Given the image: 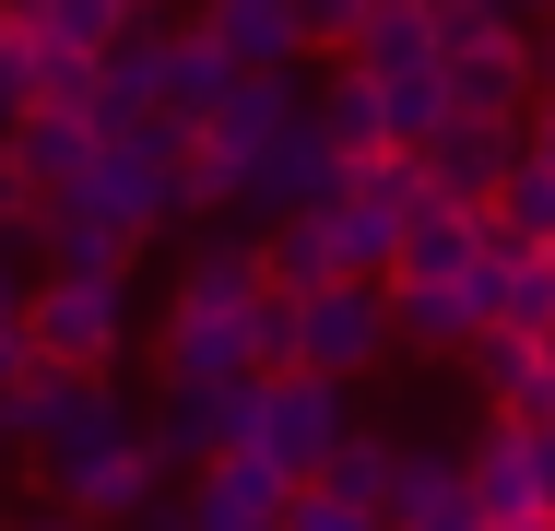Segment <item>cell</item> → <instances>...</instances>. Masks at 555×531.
Returning a JSON list of instances; mask_svg holds the SVG:
<instances>
[{
    "mask_svg": "<svg viewBox=\"0 0 555 531\" xmlns=\"http://www.w3.org/2000/svg\"><path fill=\"white\" fill-rule=\"evenodd\" d=\"M83 202L107 212L118 236H166L190 202V130L178 118H142V130H118V142H95V178H83Z\"/></svg>",
    "mask_w": 555,
    "mask_h": 531,
    "instance_id": "6da1fadb",
    "label": "cell"
},
{
    "mask_svg": "<svg viewBox=\"0 0 555 531\" xmlns=\"http://www.w3.org/2000/svg\"><path fill=\"white\" fill-rule=\"evenodd\" d=\"M24 472H36L48 508H72V520H95V531H130L142 508H166V461H154L142 425L83 437V449H60V461H24Z\"/></svg>",
    "mask_w": 555,
    "mask_h": 531,
    "instance_id": "7a4b0ae2",
    "label": "cell"
},
{
    "mask_svg": "<svg viewBox=\"0 0 555 531\" xmlns=\"http://www.w3.org/2000/svg\"><path fill=\"white\" fill-rule=\"evenodd\" d=\"M308 118V95H296V72H272V83H236V95L190 130V202L214 212V202H236L272 154H284V130Z\"/></svg>",
    "mask_w": 555,
    "mask_h": 531,
    "instance_id": "3957f363",
    "label": "cell"
},
{
    "mask_svg": "<svg viewBox=\"0 0 555 531\" xmlns=\"http://www.w3.org/2000/svg\"><path fill=\"white\" fill-rule=\"evenodd\" d=\"M130 284H83V272H48L36 296H24V354L36 366H60V378H107L118 354H130Z\"/></svg>",
    "mask_w": 555,
    "mask_h": 531,
    "instance_id": "277c9868",
    "label": "cell"
},
{
    "mask_svg": "<svg viewBox=\"0 0 555 531\" xmlns=\"http://www.w3.org/2000/svg\"><path fill=\"white\" fill-rule=\"evenodd\" d=\"M343 437H354V390H343V378H260V402H248V449H260L284 484H320Z\"/></svg>",
    "mask_w": 555,
    "mask_h": 531,
    "instance_id": "5b68a950",
    "label": "cell"
},
{
    "mask_svg": "<svg viewBox=\"0 0 555 531\" xmlns=\"http://www.w3.org/2000/svg\"><path fill=\"white\" fill-rule=\"evenodd\" d=\"M402 354V331H390V284H320V296H296V378H378Z\"/></svg>",
    "mask_w": 555,
    "mask_h": 531,
    "instance_id": "8992f818",
    "label": "cell"
},
{
    "mask_svg": "<svg viewBox=\"0 0 555 531\" xmlns=\"http://www.w3.org/2000/svg\"><path fill=\"white\" fill-rule=\"evenodd\" d=\"M130 402H118V378H60V366H36L12 402H0V449L12 461H60V449H83V437H118Z\"/></svg>",
    "mask_w": 555,
    "mask_h": 531,
    "instance_id": "52a82bcc",
    "label": "cell"
},
{
    "mask_svg": "<svg viewBox=\"0 0 555 531\" xmlns=\"http://www.w3.org/2000/svg\"><path fill=\"white\" fill-rule=\"evenodd\" d=\"M154 366L166 378H260V296H166Z\"/></svg>",
    "mask_w": 555,
    "mask_h": 531,
    "instance_id": "ba28073f",
    "label": "cell"
},
{
    "mask_svg": "<svg viewBox=\"0 0 555 531\" xmlns=\"http://www.w3.org/2000/svg\"><path fill=\"white\" fill-rule=\"evenodd\" d=\"M248 402H260V378H166L142 437H154L166 472H214L224 449H248Z\"/></svg>",
    "mask_w": 555,
    "mask_h": 531,
    "instance_id": "9c48e42d",
    "label": "cell"
},
{
    "mask_svg": "<svg viewBox=\"0 0 555 531\" xmlns=\"http://www.w3.org/2000/svg\"><path fill=\"white\" fill-rule=\"evenodd\" d=\"M461 472H473V508H485V531L508 520H544V425L496 414L473 449H461Z\"/></svg>",
    "mask_w": 555,
    "mask_h": 531,
    "instance_id": "30bf717a",
    "label": "cell"
},
{
    "mask_svg": "<svg viewBox=\"0 0 555 531\" xmlns=\"http://www.w3.org/2000/svg\"><path fill=\"white\" fill-rule=\"evenodd\" d=\"M520 130H532V118H449L438 142H426V178H438V202L496 212V190L520 178Z\"/></svg>",
    "mask_w": 555,
    "mask_h": 531,
    "instance_id": "8fae6325",
    "label": "cell"
},
{
    "mask_svg": "<svg viewBox=\"0 0 555 531\" xmlns=\"http://www.w3.org/2000/svg\"><path fill=\"white\" fill-rule=\"evenodd\" d=\"M166 36H178V24H166V12H142L107 60H95V142L142 130V118H166Z\"/></svg>",
    "mask_w": 555,
    "mask_h": 531,
    "instance_id": "7c38bea8",
    "label": "cell"
},
{
    "mask_svg": "<svg viewBox=\"0 0 555 531\" xmlns=\"http://www.w3.org/2000/svg\"><path fill=\"white\" fill-rule=\"evenodd\" d=\"M296 484L260 461V449H224L214 472H190V531H284Z\"/></svg>",
    "mask_w": 555,
    "mask_h": 531,
    "instance_id": "4fadbf2b",
    "label": "cell"
},
{
    "mask_svg": "<svg viewBox=\"0 0 555 531\" xmlns=\"http://www.w3.org/2000/svg\"><path fill=\"white\" fill-rule=\"evenodd\" d=\"M390 531H485L461 449H426V437H402V472H390Z\"/></svg>",
    "mask_w": 555,
    "mask_h": 531,
    "instance_id": "5bb4252c",
    "label": "cell"
},
{
    "mask_svg": "<svg viewBox=\"0 0 555 531\" xmlns=\"http://www.w3.org/2000/svg\"><path fill=\"white\" fill-rule=\"evenodd\" d=\"M390 331L414 342V354H473L496 308H485V272H461V284H390Z\"/></svg>",
    "mask_w": 555,
    "mask_h": 531,
    "instance_id": "9a60e30c",
    "label": "cell"
},
{
    "mask_svg": "<svg viewBox=\"0 0 555 531\" xmlns=\"http://www.w3.org/2000/svg\"><path fill=\"white\" fill-rule=\"evenodd\" d=\"M36 248H48V272H83V284H130V260H142V236H118L83 190L36 212Z\"/></svg>",
    "mask_w": 555,
    "mask_h": 531,
    "instance_id": "2e32d148",
    "label": "cell"
},
{
    "mask_svg": "<svg viewBox=\"0 0 555 531\" xmlns=\"http://www.w3.org/2000/svg\"><path fill=\"white\" fill-rule=\"evenodd\" d=\"M202 24L224 36V60H236L248 83H272V72H296V60H308L296 0H202Z\"/></svg>",
    "mask_w": 555,
    "mask_h": 531,
    "instance_id": "e0dca14e",
    "label": "cell"
},
{
    "mask_svg": "<svg viewBox=\"0 0 555 531\" xmlns=\"http://www.w3.org/2000/svg\"><path fill=\"white\" fill-rule=\"evenodd\" d=\"M12 166L36 178V202H72V190L95 178V118H83V106H36V118L12 130Z\"/></svg>",
    "mask_w": 555,
    "mask_h": 531,
    "instance_id": "ac0fdd59",
    "label": "cell"
},
{
    "mask_svg": "<svg viewBox=\"0 0 555 531\" xmlns=\"http://www.w3.org/2000/svg\"><path fill=\"white\" fill-rule=\"evenodd\" d=\"M236 83H248V72L224 60V36L202 24V12H190V24L166 36V118H178V130H202V118H214V106L236 95Z\"/></svg>",
    "mask_w": 555,
    "mask_h": 531,
    "instance_id": "d6986e66",
    "label": "cell"
},
{
    "mask_svg": "<svg viewBox=\"0 0 555 531\" xmlns=\"http://www.w3.org/2000/svg\"><path fill=\"white\" fill-rule=\"evenodd\" d=\"M485 236H496V224H485L473 202H426L414 224H402V272H390V284H461V272L485 260Z\"/></svg>",
    "mask_w": 555,
    "mask_h": 531,
    "instance_id": "ffe728a7",
    "label": "cell"
},
{
    "mask_svg": "<svg viewBox=\"0 0 555 531\" xmlns=\"http://www.w3.org/2000/svg\"><path fill=\"white\" fill-rule=\"evenodd\" d=\"M461 366H473V390H485L496 414H520V425L544 414V390H555V354L532 342V331H485V342H473Z\"/></svg>",
    "mask_w": 555,
    "mask_h": 531,
    "instance_id": "44dd1931",
    "label": "cell"
},
{
    "mask_svg": "<svg viewBox=\"0 0 555 531\" xmlns=\"http://www.w3.org/2000/svg\"><path fill=\"white\" fill-rule=\"evenodd\" d=\"M354 72H366V83L438 72V0H378V12H366V36H354Z\"/></svg>",
    "mask_w": 555,
    "mask_h": 531,
    "instance_id": "7402d4cb",
    "label": "cell"
},
{
    "mask_svg": "<svg viewBox=\"0 0 555 531\" xmlns=\"http://www.w3.org/2000/svg\"><path fill=\"white\" fill-rule=\"evenodd\" d=\"M308 118L332 130V154H343V166H366V154H390V118H378V83H366L354 60H343L332 83H320V106H308Z\"/></svg>",
    "mask_w": 555,
    "mask_h": 531,
    "instance_id": "603a6c76",
    "label": "cell"
},
{
    "mask_svg": "<svg viewBox=\"0 0 555 531\" xmlns=\"http://www.w3.org/2000/svg\"><path fill=\"white\" fill-rule=\"evenodd\" d=\"M260 260H272V296H320V284H343V260H332V212L272 224V236H260Z\"/></svg>",
    "mask_w": 555,
    "mask_h": 531,
    "instance_id": "cb8c5ba5",
    "label": "cell"
},
{
    "mask_svg": "<svg viewBox=\"0 0 555 531\" xmlns=\"http://www.w3.org/2000/svg\"><path fill=\"white\" fill-rule=\"evenodd\" d=\"M390 472H402V437H378V425H354V437L332 449V472H320V484H332L343 508H366V520H390Z\"/></svg>",
    "mask_w": 555,
    "mask_h": 531,
    "instance_id": "d4e9b609",
    "label": "cell"
},
{
    "mask_svg": "<svg viewBox=\"0 0 555 531\" xmlns=\"http://www.w3.org/2000/svg\"><path fill=\"white\" fill-rule=\"evenodd\" d=\"M378 118H390V154H426L461 118V95H449V72H402V83H378Z\"/></svg>",
    "mask_w": 555,
    "mask_h": 531,
    "instance_id": "484cf974",
    "label": "cell"
},
{
    "mask_svg": "<svg viewBox=\"0 0 555 531\" xmlns=\"http://www.w3.org/2000/svg\"><path fill=\"white\" fill-rule=\"evenodd\" d=\"M142 12H154V0H48L24 36H60V48H83V60H107V48L142 24Z\"/></svg>",
    "mask_w": 555,
    "mask_h": 531,
    "instance_id": "4316f807",
    "label": "cell"
},
{
    "mask_svg": "<svg viewBox=\"0 0 555 531\" xmlns=\"http://www.w3.org/2000/svg\"><path fill=\"white\" fill-rule=\"evenodd\" d=\"M496 236H520V248H544V236H555V178L532 166V154H520V178L496 190Z\"/></svg>",
    "mask_w": 555,
    "mask_h": 531,
    "instance_id": "83f0119b",
    "label": "cell"
},
{
    "mask_svg": "<svg viewBox=\"0 0 555 531\" xmlns=\"http://www.w3.org/2000/svg\"><path fill=\"white\" fill-rule=\"evenodd\" d=\"M496 36H520L508 0H438V60H473V48H496Z\"/></svg>",
    "mask_w": 555,
    "mask_h": 531,
    "instance_id": "f1b7e54d",
    "label": "cell"
},
{
    "mask_svg": "<svg viewBox=\"0 0 555 531\" xmlns=\"http://www.w3.org/2000/svg\"><path fill=\"white\" fill-rule=\"evenodd\" d=\"M36 106H83L95 118V60L60 48V36H36Z\"/></svg>",
    "mask_w": 555,
    "mask_h": 531,
    "instance_id": "f546056e",
    "label": "cell"
},
{
    "mask_svg": "<svg viewBox=\"0 0 555 531\" xmlns=\"http://www.w3.org/2000/svg\"><path fill=\"white\" fill-rule=\"evenodd\" d=\"M36 118V36L24 24H0V142Z\"/></svg>",
    "mask_w": 555,
    "mask_h": 531,
    "instance_id": "4dcf8cb0",
    "label": "cell"
},
{
    "mask_svg": "<svg viewBox=\"0 0 555 531\" xmlns=\"http://www.w3.org/2000/svg\"><path fill=\"white\" fill-rule=\"evenodd\" d=\"M366 12H378V0H296V24H308V60H354Z\"/></svg>",
    "mask_w": 555,
    "mask_h": 531,
    "instance_id": "1f68e13d",
    "label": "cell"
},
{
    "mask_svg": "<svg viewBox=\"0 0 555 531\" xmlns=\"http://www.w3.org/2000/svg\"><path fill=\"white\" fill-rule=\"evenodd\" d=\"M284 531H390V520H366V508H343L332 484H296V508H284Z\"/></svg>",
    "mask_w": 555,
    "mask_h": 531,
    "instance_id": "d6a6232c",
    "label": "cell"
},
{
    "mask_svg": "<svg viewBox=\"0 0 555 531\" xmlns=\"http://www.w3.org/2000/svg\"><path fill=\"white\" fill-rule=\"evenodd\" d=\"M260 378H296V296H260Z\"/></svg>",
    "mask_w": 555,
    "mask_h": 531,
    "instance_id": "836d02e7",
    "label": "cell"
},
{
    "mask_svg": "<svg viewBox=\"0 0 555 531\" xmlns=\"http://www.w3.org/2000/svg\"><path fill=\"white\" fill-rule=\"evenodd\" d=\"M48 272H24V236L0 224V331H24V296H36Z\"/></svg>",
    "mask_w": 555,
    "mask_h": 531,
    "instance_id": "e575fe53",
    "label": "cell"
},
{
    "mask_svg": "<svg viewBox=\"0 0 555 531\" xmlns=\"http://www.w3.org/2000/svg\"><path fill=\"white\" fill-rule=\"evenodd\" d=\"M520 154H532V166H544V178H555V95L532 106V130H520Z\"/></svg>",
    "mask_w": 555,
    "mask_h": 531,
    "instance_id": "d590c367",
    "label": "cell"
},
{
    "mask_svg": "<svg viewBox=\"0 0 555 531\" xmlns=\"http://www.w3.org/2000/svg\"><path fill=\"white\" fill-rule=\"evenodd\" d=\"M24 378H36V354H24V331H0V402H12Z\"/></svg>",
    "mask_w": 555,
    "mask_h": 531,
    "instance_id": "8d00e7d4",
    "label": "cell"
},
{
    "mask_svg": "<svg viewBox=\"0 0 555 531\" xmlns=\"http://www.w3.org/2000/svg\"><path fill=\"white\" fill-rule=\"evenodd\" d=\"M24 531H95V520H72V508H36V520H24Z\"/></svg>",
    "mask_w": 555,
    "mask_h": 531,
    "instance_id": "74e56055",
    "label": "cell"
},
{
    "mask_svg": "<svg viewBox=\"0 0 555 531\" xmlns=\"http://www.w3.org/2000/svg\"><path fill=\"white\" fill-rule=\"evenodd\" d=\"M36 12H48V0H0V24H36Z\"/></svg>",
    "mask_w": 555,
    "mask_h": 531,
    "instance_id": "f35d334b",
    "label": "cell"
},
{
    "mask_svg": "<svg viewBox=\"0 0 555 531\" xmlns=\"http://www.w3.org/2000/svg\"><path fill=\"white\" fill-rule=\"evenodd\" d=\"M508 12H520V24H555V0H508Z\"/></svg>",
    "mask_w": 555,
    "mask_h": 531,
    "instance_id": "ab89813d",
    "label": "cell"
},
{
    "mask_svg": "<svg viewBox=\"0 0 555 531\" xmlns=\"http://www.w3.org/2000/svg\"><path fill=\"white\" fill-rule=\"evenodd\" d=\"M544 520H555V437H544Z\"/></svg>",
    "mask_w": 555,
    "mask_h": 531,
    "instance_id": "60d3db41",
    "label": "cell"
},
{
    "mask_svg": "<svg viewBox=\"0 0 555 531\" xmlns=\"http://www.w3.org/2000/svg\"><path fill=\"white\" fill-rule=\"evenodd\" d=\"M532 425H544V437H555V390H544V414H532Z\"/></svg>",
    "mask_w": 555,
    "mask_h": 531,
    "instance_id": "b9f144b4",
    "label": "cell"
},
{
    "mask_svg": "<svg viewBox=\"0 0 555 531\" xmlns=\"http://www.w3.org/2000/svg\"><path fill=\"white\" fill-rule=\"evenodd\" d=\"M508 531H555V520H508Z\"/></svg>",
    "mask_w": 555,
    "mask_h": 531,
    "instance_id": "7bdbcfd3",
    "label": "cell"
},
{
    "mask_svg": "<svg viewBox=\"0 0 555 531\" xmlns=\"http://www.w3.org/2000/svg\"><path fill=\"white\" fill-rule=\"evenodd\" d=\"M544 260H555V236H544Z\"/></svg>",
    "mask_w": 555,
    "mask_h": 531,
    "instance_id": "ee69618b",
    "label": "cell"
},
{
    "mask_svg": "<svg viewBox=\"0 0 555 531\" xmlns=\"http://www.w3.org/2000/svg\"><path fill=\"white\" fill-rule=\"evenodd\" d=\"M544 354H555V331H544Z\"/></svg>",
    "mask_w": 555,
    "mask_h": 531,
    "instance_id": "f6af8a7d",
    "label": "cell"
}]
</instances>
